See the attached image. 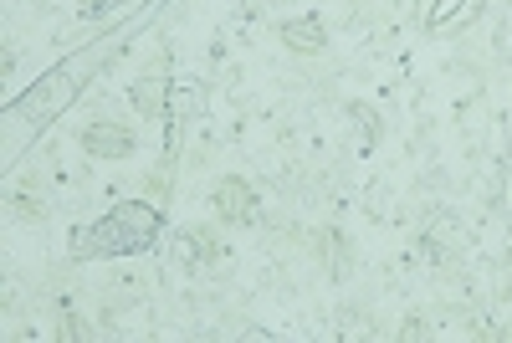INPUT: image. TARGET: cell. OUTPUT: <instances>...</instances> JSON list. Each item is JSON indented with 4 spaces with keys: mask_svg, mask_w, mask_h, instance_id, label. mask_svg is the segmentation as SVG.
I'll return each mask as SVG.
<instances>
[{
    "mask_svg": "<svg viewBox=\"0 0 512 343\" xmlns=\"http://www.w3.org/2000/svg\"><path fill=\"white\" fill-rule=\"evenodd\" d=\"M482 16V0H425V31H446V26H466V21H477Z\"/></svg>",
    "mask_w": 512,
    "mask_h": 343,
    "instance_id": "277c9868",
    "label": "cell"
},
{
    "mask_svg": "<svg viewBox=\"0 0 512 343\" xmlns=\"http://www.w3.org/2000/svg\"><path fill=\"white\" fill-rule=\"evenodd\" d=\"M210 205H216V216H221L226 226H251V221H256V195H251V185L236 180V175L210 190Z\"/></svg>",
    "mask_w": 512,
    "mask_h": 343,
    "instance_id": "7a4b0ae2",
    "label": "cell"
},
{
    "mask_svg": "<svg viewBox=\"0 0 512 343\" xmlns=\"http://www.w3.org/2000/svg\"><path fill=\"white\" fill-rule=\"evenodd\" d=\"M164 93H169L164 77H139V82H134V108L149 113V118H159V113H164Z\"/></svg>",
    "mask_w": 512,
    "mask_h": 343,
    "instance_id": "ba28073f",
    "label": "cell"
},
{
    "mask_svg": "<svg viewBox=\"0 0 512 343\" xmlns=\"http://www.w3.org/2000/svg\"><path fill=\"white\" fill-rule=\"evenodd\" d=\"M82 149H88L93 159H128L134 154V134H128L123 123H88L82 128Z\"/></svg>",
    "mask_w": 512,
    "mask_h": 343,
    "instance_id": "3957f363",
    "label": "cell"
},
{
    "mask_svg": "<svg viewBox=\"0 0 512 343\" xmlns=\"http://www.w3.org/2000/svg\"><path fill=\"white\" fill-rule=\"evenodd\" d=\"M16 216H26V221H41V200L21 190V195H16Z\"/></svg>",
    "mask_w": 512,
    "mask_h": 343,
    "instance_id": "30bf717a",
    "label": "cell"
},
{
    "mask_svg": "<svg viewBox=\"0 0 512 343\" xmlns=\"http://www.w3.org/2000/svg\"><path fill=\"white\" fill-rule=\"evenodd\" d=\"M349 113L364 123V144H374V139H379V118H374V108H369V103H349Z\"/></svg>",
    "mask_w": 512,
    "mask_h": 343,
    "instance_id": "9c48e42d",
    "label": "cell"
},
{
    "mask_svg": "<svg viewBox=\"0 0 512 343\" xmlns=\"http://www.w3.org/2000/svg\"><path fill=\"white\" fill-rule=\"evenodd\" d=\"M159 231V210L154 205H139V200H123L113 216L93 231V236H82V256H93V251H144Z\"/></svg>",
    "mask_w": 512,
    "mask_h": 343,
    "instance_id": "6da1fadb",
    "label": "cell"
},
{
    "mask_svg": "<svg viewBox=\"0 0 512 343\" xmlns=\"http://www.w3.org/2000/svg\"><path fill=\"white\" fill-rule=\"evenodd\" d=\"M67 98H72V77H67V72H52L47 82H41V93H31L21 108H26V113H47L52 103H67Z\"/></svg>",
    "mask_w": 512,
    "mask_h": 343,
    "instance_id": "8992f818",
    "label": "cell"
},
{
    "mask_svg": "<svg viewBox=\"0 0 512 343\" xmlns=\"http://www.w3.org/2000/svg\"><path fill=\"white\" fill-rule=\"evenodd\" d=\"M180 256H185V262H221L226 246H216V236L195 226V231H185V236H180Z\"/></svg>",
    "mask_w": 512,
    "mask_h": 343,
    "instance_id": "52a82bcc",
    "label": "cell"
},
{
    "mask_svg": "<svg viewBox=\"0 0 512 343\" xmlns=\"http://www.w3.org/2000/svg\"><path fill=\"white\" fill-rule=\"evenodd\" d=\"M400 338H425V323H420V318H410V323L400 328Z\"/></svg>",
    "mask_w": 512,
    "mask_h": 343,
    "instance_id": "8fae6325",
    "label": "cell"
},
{
    "mask_svg": "<svg viewBox=\"0 0 512 343\" xmlns=\"http://www.w3.org/2000/svg\"><path fill=\"white\" fill-rule=\"evenodd\" d=\"M82 6H88V11H98V6H103V0H82Z\"/></svg>",
    "mask_w": 512,
    "mask_h": 343,
    "instance_id": "7c38bea8",
    "label": "cell"
},
{
    "mask_svg": "<svg viewBox=\"0 0 512 343\" xmlns=\"http://www.w3.org/2000/svg\"><path fill=\"white\" fill-rule=\"evenodd\" d=\"M282 41H287V52H297V57H318L328 47V31H323L318 16H297V21L282 26Z\"/></svg>",
    "mask_w": 512,
    "mask_h": 343,
    "instance_id": "5b68a950",
    "label": "cell"
}]
</instances>
